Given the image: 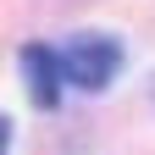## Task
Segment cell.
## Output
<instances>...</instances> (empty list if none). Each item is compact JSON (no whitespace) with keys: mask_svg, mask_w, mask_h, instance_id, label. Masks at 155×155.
Segmentation results:
<instances>
[{"mask_svg":"<svg viewBox=\"0 0 155 155\" xmlns=\"http://www.w3.org/2000/svg\"><path fill=\"white\" fill-rule=\"evenodd\" d=\"M61 72H67V83L100 94L111 78L122 72V45H116L111 33H78L72 45L61 50Z\"/></svg>","mask_w":155,"mask_h":155,"instance_id":"obj_1","label":"cell"},{"mask_svg":"<svg viewBox=\"0 0 155 155\" xmlns=\"http://www.w3.org/2000/svg\"><path fill=\"white\" fill-rule=\"evenodd\" d=\"M22 72H28V94H33V105H61V55H55L50 45H28L22 50Z\"/></svg>","mask_w":155,"mask_h":155,"instance_id":"obj_2","label":"cell"},{"mask_svg":"<svg viewBox=\"0 0 155 155\" xmlns=\"http://www.w3.org/2000/svg\"><path fill=\"white\" fill-rule=\"evenodd\" d=\"M6 144H11V122L0 116V155H6Z\"/></svg>","mask_w":155,"mask_h":155,"instance_id":"obj_3","label":"cell"}]
</instances>
